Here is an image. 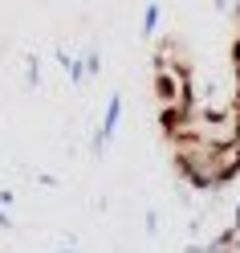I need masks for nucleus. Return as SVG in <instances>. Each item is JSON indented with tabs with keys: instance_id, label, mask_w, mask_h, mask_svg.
<instances>
[{
	"instance_id": "obj_1",
	"label": "nucleus",
	"mask_w": 240,
	"mask_h": 253,
	"mask_svg": "<svg viewBox=\"0 0 240 253\" xmlns=\"http://www.w3.org/2000/svg\"><path fill=\"white\" fill-rule=\"evenodd\" d=\"M155 90H159V98H163V102H171L175 98V78L171 74H155Z\"/></svg>"
}]
</instances>
